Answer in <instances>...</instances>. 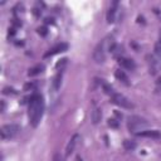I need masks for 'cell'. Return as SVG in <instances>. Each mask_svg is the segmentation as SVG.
<instances>
[{"label": "cell", "mask_w": 161, "mask_h": 161, "mask_svg": "<svg viewBox=\"0 0 161 161\" xmlns=\"http://www.w3.org/2000/svg\"><path fill=\"white\" fill-rule=\"evenodd\" d=\"M75 161H83V158H82L80 156H77V157H75Z\"/></svg>", "instance_id": "d4e9b609"}, {"label": "cell", "mask_w": 161, "mask_h": 161, "mask_svg": "<svg viewBox=\"0 0 161 161\" xmlns=\"http://www.w3.org/2000/svg\"><path fill=\"white\" fill-rule=\"evenodd\" d=\"M104 58H106L104 42H102V43H99V44L96 47V49H94V52H93V59H94L97 63H102V62L104 60Z\"/></svg>", "instance_id": "5b68a950"}, {"label": "cell", "mask_w": 161, "mask_h": 161, "mask_svg": "<svg viewBox=\"0 0 161 161\" xmlns=\"http://www.w3.org/2000/svg\"><path fill=\"white\" fill-rule=\"evenodd\" d=\"M67 49H68V44H67V43H59V44L54 45L53 48H50V49L44 54V58H48V57H52V55H54V54L65 52Z\"/></svg>", "instance_id": "8992f818"}, {"label": "cell", "mask_w": 161, "mask_h": 161, "mask_svg": "<svg viewBox=\"0 0 161 161\" xmlns=\"http://www.w3.org/2000/svg\"><path fill=\"white\" fill-rule=\"evenodd\" d=\"M101 118H102L101 109L99 108H94V111L92 112V121H93V123H98L101 121Z\"/></svg>", "instance_id": "9a60e30c"}, {"label": "cell", "mask_w": 161, "mask_h": 161, "mask_svg": "<svg viewBox=\"0 0 161 161\" xmlns=\"http://www.w3.org/2000/svg\"><path fill=\"white\" fill-rule=\"evenodd\" d=\"M53 161H64V157H63L60 153H55V155H54Z\"/></svg>", "instance_id": "44dd1931"}, {"label": "cell", "mask_w": 161, "mask_h": 161, "mask_svg": "<svg viewBox=\"0 0 161 161\" xmlns=\"http://www.w3.org/2000/svg\"><path fill=\"white\" fill-rule=\"evenodd\" d=\"M78 140H79V136H78L77 133H75V135H73V137L69 140V142H68V145H67V148H65V155H67V156H69V155L74 151V148H75V145H77Z\"/></svg>", "instance_id": "30bf717a"}, {"label": "cell", "mask_w": 161, "mask_h": 161, "mask_svg": "<svg viewBox=\"0 0 161 161\" xmlns=\"http://www.w3.org/2000/svg\"><path fill=\"white\" fill-rule=\"evenodd\" d=\"M118 64L125 68V69H128V70H133L136 68V63L133 59H130V58H125V57H118Z\"/></svg>", "instance_id": "52a82bcc"}, {"label": "cell", "mask_w": 161, "mask_h": 161, "mask_svg": "<svg viewBox=\"0 0 161 161\" xmlns=\"http://www.w3.org/2000/svg\"><path fill=\"white\" fill-rule=\"evenodd\" d=\"M102 86H103V89H104V92H106L107 94H109V96H112V94L114 93V91H113V88H112L111 86H108V84H106V83H103Z\"/></svg>", "instance_id": "ac0fdd59"}, {"label": "cell", "mask_w": 161, "mask_h": 161, "mask_svg": "<svg viewBox=\"0 0 161 161\" xmlns=\"http://www.w3.org/2000/svg\"><path fill=\"white\" fill-rule=\"evenodd\" d=\"M111 98H112V102L114 103V104H117L118 107H121V108H133V103L127 98V97H125L123 94H121V93H113L112 96H111Z\"/></svg>", "instance_id": "3957f363"}, {"label": "cell", "mask_w": 161, "mask_h": 161, "mask_svg": "<svg viewBox=\"0 0 161 161\" xmlns=\"http://www.w3.org/2000/svg\"><path fill=\"white\" fill-rule=\"evenodd\" d=\"M34 87H35V84H34V83H28V84L24 87V89H25V91H28L29 88H30V89H33Z\"/></svg>", "instance_id": "603a6c76"}, {"label": "cell", "mask_w": 161, "mask_h": 161, "mask_svg": "<svg viewBox=\"0 0 161 161\" xmlns=\"http://www.w3.org/2000/svg\"><path fill=\"white\" fill-rule=\"evenodd\" d=\"M127 126H128V130L130 131L137 133V131H142L145 127H147L148 126V122L145 118L140 117V116H131V117H128Z\"/></svg>", "instance_id": "7a4b0ae2"}, {"label": "cell", "mask_w": 161, "mask_h": 161, "mask_svg": "<svg viewBox=\"0 0 161 161\" xmlns=\"http://www.w3.org/2000/svg\"><path fill=\"white\" fill-rule=\"evenodd\" d=\"M136 135H137V136H141V137H150V138H160V137H161V133H160L157 130L141 131V132H137Z\"/></svg>", "instance_id": "9c48e42d"}, {"label": "cell", "mask_w": 161, "mask_h": 161, "mask_svg": "<svg viewBox=\"0 0 161 161\" xmlns=\"http://www.w3.org/2000/svg\"><path fill=\"white\" fill-rule=\"evenodd\" d=\"M156 88H157V91L161 92V78H158V79L156 80Z\"/></svg>", "instance_id": "cb8c5ba5"}, {"label": "cell", "mask_w": 161, "mask_h": 161, "mask_svg": "<svg viewBox=\"0 0 161 161\" xmlns=\"http://www.w3.org/2000/svg\"><path fill=\"white\" fill-rule=\"evenodd\" d=\"M123 147H125L127 151H132V150H135V147H136V142L132 141V140H125V141H123Z\"/></svg>", "instance_id": "2e32d148"}, {"label": "cell", "mask_w": 161, "mask_h": 161, "mask_svg": "<svg viewBox=\"0 0 161 161\" xmlns=\"http://www.w3.org/2000/svg\"><path fill=\"white\" fill-rule=\"evenodd\" d=\"M108 126H111V127H113V128H117V127H118V121L114 119V118H109V119H108Z\"/></svg>", "instance_id": "d6986e66"}, {"label": "cell", "mask_w": 161, "mask_h": 161, "mask_svg": "<svg viewBox=\"0 0 161 161\" xmlns=\"http://www.w3.org/2000/svg\"><path fill=\"white\" fill-rule=\"evenodd\" d=\"M155 54H156L157 57H161V34H160L158 40H157L156 44H155Z\"/></svg>", "instance_id": "e0dca14e"}, {"label": "cell", "mask_w": 161, "mask_h": 161, "mask_svg": "<svg viewBox=\"0 0 161 161\" xmlns=\"http://www.w3.org/2000/svg\"><path fill=\"white\" fill-rule=\"evenodd\" d=\"M43 69H44V65H43V64H36L35 67H33V68L29 69L28 75H36V74H39L40 72H43Z\"/></svg>", "instance_id": "5bb4252c"}, {"label": "cell", "mask_w": 161, "mask_h": 161, "mask_svg": "<svg viewBox=\"0 0 161 161\" xmlns=\"http://www.w3.org/2000/svg\"><path fill=\"white\" fill-rule=\"evenodd\" d=\"M148 67H150V72L152 74H156L157 70H158V68H160V63H158V60L153 55L148 57Z\"/></svg>", "instance_id": "8fae6325"}, {"label": "cell", "mask_w": 161, "mask_h": 161, "mask_svg": "<svg viewBox=\"0 0 161 161\" xmlns=\"http://www.w3.org/2000/svg\"><path fill=\"white\" fill-rule=\"evenodd\" d=\"M117 8H118V3L117 1H113L108 9V13H107V21L108 23H113L114 19H116V13H117Z\"/></svg>", "instance_id": "ba28073f"}, {"label": "cell", "mask_w": 161, "mask_h": 161, "mask_svg": "<svg viewBox=\"0 0 161 161\" xmlns=\"http://www.w3.org/2000/svg\"><path fill=\"white\" fill-rule=\"evenodd\" d=\"M44 111V99L40 94H33L29 99V107H28V116L30 125L33 127H36L42 119Z\"/></svg>", "instance_id": "6da1fadb"}, {"label": "cell", "mask_w": 161, "mask_h": 161, "mask_svg": "<svg viewBox=\"0 0 161 161\" xmlns=\"http://www.w3.org/2000/svg\"><path fill=\"white\" fill-rule=\"evenodd\" d=\"M114 75H116V78H117L119 82H122L123 84H126V86H128V84H130V82H128V77L126 75V73H125L123 70L117 69V70L114 72Z\"/></svg>", "instance_id": "7c38bea8"}, {"label": "cell", "mask_w": 161, "mask_h": 161, "mask_svg": "<svg viewBox=\"0 0 161 161\" xmlns=\"http://www.w3.org/2000/svg\"><path fill=\"white\" fill-rule=\"evenodd\" d=\"M62 75H63V69L58 70V73L55 74V77L53 79V89L54 91H57L60 87V84H62Z\"/></svg>", "instance_id": "4fadbf2b"}, {"label": "cell", "mask_w": 161, "mask_h": 161, "mask_svg": "<svg viewBox=\"0 0 161 161\" xmlns=\"http://www.w3.org/2000/svg\"><path fill=\"white\" fill-rule=\"evenodd\" d=\"M38 33L42 34V35H47V28L45 26H42V28H38Z\"/></svg>", "instance_id": "7402d4cb"}, {"label": "cell", "mask_w": 161, "mask_h": 161, "mask_svg": "<svg viewBox=\"0 0 161 161\" xmlns=\"http://www.w3.org/2000/svg\"><path fill=\"white\" fill-rule=\"evenodd\" d=\"M67 64V58H64V59H62L60 62H58L57 64H55V68L57 69H59V67H60V69H63V67Z\"/></svg>", "instance_id": "ffe728a7"}, {"label": "cell", "mask_w": 161, "mask_h": 161, "mask_svg": "<svg viewBox=\"0 0 161 161\" xmlns=\"http://www.w3.org/2000/svg\"><path fill=\"white\" fill-rule=\"evenodd\" d=\"M19 131H20V128L18 125H14V123L5 125L1 127V138L3 140H10V138L15 137Z\"/></svg>", "instance_id": "277c9868"}]
</instances>
